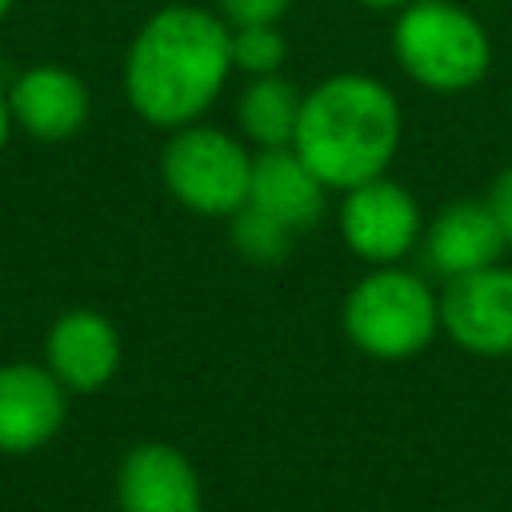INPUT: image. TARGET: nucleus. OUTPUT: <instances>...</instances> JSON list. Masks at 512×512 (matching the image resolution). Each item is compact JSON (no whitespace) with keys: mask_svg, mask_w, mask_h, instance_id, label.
I'll return each mask as SVG.
<instances>
[{"mask_svg":"<svg viewBox=\"0 0 512 512\" xmlns=\"http://www.w3.org/2000/svg\"><path fill=\"white\" fill-rule=\"evenodd\" d=\"M8 132H12V112H8V92H0V152L8 144Z\"/></svg>","mask_w":512,"mask_h":512,"instance_id":"19","label":"nucleus"},{"mask_svg":"<svg viewBox=\"0 0 512 512\" xmlns=\"http://www.w3.org/2000/svg\"><path fill=\"white\" fill-rule=\"evenodd\" d=\"M336 224H340L348 252L372 268L400 264L416 248V240L424 236L416 196L404 184H396L388 172L348 188L340 200Z\"/></svg>","mask_w":512,"mask_h":512,"instance_id":"6","label":"nucleus"},{"mask_svg":"<svg viewBox=\"0 0 512 512\" xmlns=\"http://www.w3.org/2000/svg\"><path fill=\"white\" fill-rule=\"evenodd\" d=\"M424 260L436 276L452 280L476 268H488L504 256V232L488 208V200H452L444 204L420 236Z\"/></svg>","mask_w":512,"mask_h":512,"instance_id":"12","label":"nucleus"},{"mask_svg":"<svg viewBox=\"0 0 512 512\" xmlns=\"http://www.w3.org/2000/svg\"><path fill=\"white\" fill-rule=\"evenodd\" d=\"M300 104H304V92L292 80H284L280 72L248 76V84L240 88V100H236L240 136L252 148H288L296 136V124H300Z\"/></svg>","mask_w":512,"mask_h":512,"instance_id":"14","label":"nucleus"},{"mask_svg":"<svg viewBox=\"0 0 512 512\" xmlns=\"http://www.w3.org/2000/svg\"><path fill=\"white\" fill-rule=\"evenodd\" d=\"M324 184L316 172L300 160V152L288 148H256L252 152V180H248V204L276 216L292 232H304L324 212Z\"/></svg>","mask_w":512,"mask_h":512,"instance_id":"13","label":"nucleus"},{"mask_svg":"<svg viewBox=\"0 0 512 512\" xmlns=\"http://www.w3.org/2000/svg\"><path fill=\"white\" fill-rule=\"evenodd\" d=\"M232 76V28L216 8L164 4L124 56V96L152 128L196 124Z\"/></svg>","mask_w":512,"mask_h":512,"instance_id":"1","label":"nucleus"},{"mask_svg":"<svg viewBox=\"0 0 512 512\" xmlns=\"http://www.w3.org/2000/svg\"><path fill=\"white\" fill-rule=\"evenodd\" d=\"M344 336L376 360H408L424 352L440 332V296L424 276L380 264L352 284L340 308Z\"/></svg>","mask_w":512,"mask_h":512,"instance_id":"4","label":"nucleus"},{"mask_svg":"<svg viewBox=\"0 0 512 512\" xmlns=\"http://www.w3.org/2000/svg\"><path fill=\"white\" fill-rule=\"evenodd\" d=\"M68 416V388L44 364H0V452L44 448Z\"/></svg>","mask_w":512,"mask_h":512,"instance_id":"9","label":"nucleus"},{"mask_svg":"<svg viewBox=\"0 0 512 512\" xmlns=\"http://www.w3.org/2000/svg\"><path fill=\"white\" fill-rule=\"evenodd\" d=\"M44 368L68 392H100L120 368V332L96 308H72L44 336Z\"/></svg>","mask_w":512,"mask_h":512,"instance_id":"10","label":"nucleus"},{"mask_svg":"<svg viewBox=\"0 0 512 512\" xmlns=\"http://www.w3.org/2000/svg\"><path fill=\"white\" fill-rule=\"evenodd\" d=\"M288 60V40L280 24H244L232 28V72L276 76Z\"/></svg>","mask_w":512,"mask_h":512,"instance_id":"16","label":"nucleus"},{"mask_svg":"<svg viewBox=\"0 0 512 512\" xmlns=\"http://www.w3.org/2000/svg\"><path fill=\"white\" fill-rule=\"evenodd\" d=\"M400 132V104L384 80L368 72H336L304 92L292 148L324 188L348 192L388 172Z\"/></svg>","mask_w":512,"mask_h":512,"instance_id":"2","label":"nucleus"},{"mask_svg":"<svg viewBox=\"0 0 512 512\" xmlns=\"http://www.w3.org/2000/svg\"><path fill=\"white\" fill-rule=\"evenodd\" d=\"M228 220H232V244L248 264H280L292 252V236L296 232L288 224H280L276 216L244 204Z\"/></svg>","mask_w":512,"mask_h":512,"instance_id":"15","label":"nucleus"},{"mask_svg":"<svg viewBox=\"0 0 512 512\" xmlns=\"http://www.w3.org/2000/svg\"><path fill=\"white\" fill-rule=\"evenodd\" d=\"M356 4H364V8H372V12H400V8L412 4V0H356Z\"/></svg>","mask_w":512,"mask_h":512,"instance_id":"20","label":"nucleus"},{"mask_svg":"<svg viewBox=\"0 0 512 512\" xmlns=\"http://www.w3.org/2000/svg\"><path fill=\"white\" fill-rule=\"evenodd\" d=\"M88 84L64 64H32L8 88L12 124H20L36 140H68L88 120Z\"/></svg>","mask_w":512,"mask_h":512,"instance_id":"11","label":"nucleus"},{"mask_svg":"<svg viewBox=\"0 0 512 512\" xmlns=\"http://www.w3.org/2000/svg\"><path fill=\"white\" fill-rule=\"evenodd\" d=\"M12 4H16V0H0V20H4L8 12H12Z\"/></svg>","mask_w":512,"mask_h":512,"instance_id":"21","label":"nucleus"},{"mask_svg":"<svg viewBox=\"0 0 512 512\" xmlns=\"http://www.w3.org/2000/svg\"><path fill=\"white\" fill-rule=\"evenodd\" d=\"M484 200H488V208H492V216H496V224L504 232V244L512 248V164L496 172V180H492Z\"/></svg>","mask_w":512,"mask_h":512,"instance_id":"18","label":"nucleus"},{"mask_svg":"<svg viewBox=\"0 0 512 512\" xmlns=\"http://www.w3.org/2000/svg\"><path fill=\"white\" fill-rule=\"evenodd\" d=\"M292 0H216V12L228 20V28L244 24H280Z\"/></svg>","mask_w":512,"mask_h":512,"instance_id":"17","label":"nucleus"},{"mask_svg":"<svg viewBox=\"0 0 512 512\" xmlns=\"http://www.w3.org/2000/svg\"><path fill=\"white\" fill-rule=\"evenodd\" d=\"M392 48L400 68L428 92H468L488 76L492 40L456 0H412L396 12Z\"/></svg>","mask_w":512,"mask_h":512,"instance_id":"3","label":"nucleus"},{"mask_svg":"<svg viewBox=\"0 0 512 512\" xmlns=\"http://www.w3.org/2000/svg\"><path fill=\"white\" fill-rule=\"evenodd\" d=\"M160 176L172 200H180L196 216H232L248 204L252 180V148L244 136H232L212 124L172 128L160 152Z\"/></svg>","mask_w":512,"mask_h":512,"instance_id":"5","label":"nucleus"},{"mask_svg":"<svg viewBox=\"0 0 512 512\" xmlns=\"http://www.w3.org/2000/svg\"><path fill=\"white\" fill-rule=\"evenodd\" d=\"M440 332L472 356H512V268L496 260L444 280Z\"/></svg>","mask_w":512,"mask_h":512,"instance_id":"7","label":"nucleus"},{"mask_svg":"<svg viewBox=\"0 0 512 512\" xmlns=\"http://www.w3.org/2000/svg\"><path fill=\"white\" fill-rule=\"evenodd\" d=\"M120 512H204V488L192 460L160 440H144L124 452L116 468Z\"/></svg>","mask_w":512,"mask_h":512,"instance_id":"8","label":"nucleus"}]
</instances>
